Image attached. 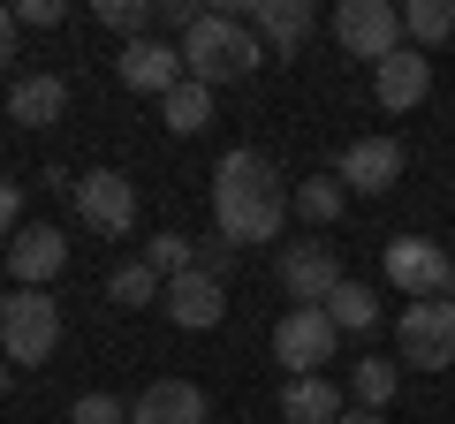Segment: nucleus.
Here are the masks:
<instances>
[{
	"label": "nucleus",
	"instance_id": "obj_19",
	"mask_svg": "<svg viewBox=\"0 0 455 424\" xmlns=\"http://www.w3.org/2000/svg\"><path fill=\"white\" fill-rule=\"evenodd\" d=\"M341 205H349V190H341L334 175H311V182H289V212H296V220H304L311 235H319V228H334V220H341Z\"/></svg>",
	"mask_w": 455,
	"mask_h": 424
},
{
	"label": "nucleus",
	"instance_id": "obj_33",
	"mask_svg": "<svg viewBox=\"0 0 455 424\" xmlns=\"http://www.w3.org/2000/svg\"><path fill=\"white\" fill-rule=\"evenodd\" d=\"M341 424H387V417H372V409H349V417H341Z\"/></svg>",
	"mask_w": 455,
	"mask_h": 424
},
{
	"label": "nucleus",
	"instance_id": "obj_11",
	"mask_svg": "<svg viewBox=\"0 0 455 424\" xmlns=\"http://www.w3.org/2000/svg\"><path fill=\"white\" fill-rule=\"evenodd\" d=\"M334 182L349 197H387L395 182H403V145H395V137H357V145H341Z\"/></svg>",
	"mask_w": 455,
	"mask_h": 424
},
{
	"label": "nucleus",
	"instance_id": "obj_28",
	"mask_svg": "<svg viewBox=\"0 0 455 424\" xmlns=\"http://www.w3.org/2000/svg\"><path fill=\"white\" fill-rule=\"evenodd\" d=\"M197 273H212V280L228 288V273H235V243H220V235H212V243L197 250Z\"/></svg>",
	"mask_w": 455,
	"mask_h": 424
},
{
	"label": "nucleus",
	"instance_id": "obj_37",
	"mask_svg": "<svg viewBox=\"0 0 455 424\" xmlns=\"http://www.w3.org/2000/svg\"><path fill=\"white\" fill-rule=\"evenodd\" d=\"M0 303H8V295H0Z\"/></svg>",
	"mask_w": 455,
	"mask_h": 424
},
{
	"label": "nucleus",
	"instance_id": "obj_2",
	"mask_svg": "<svg viewBox=\"0 0 455 424\" xmlns=\"http://www.w3.org/2000/svg\"><path fill=\"white\" fill-rule=\"evenodd\" d=\"M259 61H266V46H259V31H251L243 16H220V8H205V16L182 31V68H190V83H205V91H220V83H243Z\"/></svg>",
	"mask_w": 455,
	"mask_h": 424
},
{
	"label": "nucleus",
	"instance_id": "obj_25",
	"mask_svg": "<svg viewBox=\"0 0 455 424\" xmlns=\"http://www.w3.org/2000/svg\"><path fill=\"white\" fill-rule=\"evenodd\" d=\"M99 23L137 46V38H152V23H160V0H99Z\"/></svg>",
	"mask_w": 455,
	"mask_h": 424
},
{
	"label": "nucleus",
	"instance_id": "obj_35",
	"mask_svg": "<svg viewBox=\"0 0 455 424\" xmlns=\"http://www.w3.org/2000/svg\"><path fill=\"white\" fill-rule=\"evenodd\" d=\"M440 295H448V303H455V273H448V288H440Z\"/></svg>",
	"mask_w": 455,
	"mask_h": 424
},
{
	"label": "nucleus",
	"instance_id": "obj_10",
	"mask_svg": "<svg viewBox=\"0 0 455 424\" xmlns=\"http://www.w3.org/2000/svg\"><path fill=\"white\" fill-rule=\"evenodd\" d=\"M220 16H243L251 31H259V46H274L281 61H289V53L304 46V38H311L319 8H311V0H228Z\"/></svg>",
	"mask_w": 455,
	"mask_h": 424
},
{
	"label": "nucleus",
	"instance_id": "obj_15",
	"mask_svg": "<svg viewBox=\"0 0 455 424\" xmlns=\"http://www.w3.org/2000/svg\"><path fill=\"white\" fill-rule=\"evenodd\" d=\"M61 265H68V235L61 228H46V220L16 228V243H8V273H16V288H46Z\"/></svg>",
	"mask_w": 455,
	"mask_h": 424
},
{
	"label": "nucleus",
	"instance_id": "obj_30",
	"mask_svg": "<svg viewBox=\"0 0 455 424\" xmlns=\"http://www.w3.org/2000/svg\"><path fill=\"white\" fill-rule=\"evenodd\" d=\"M16 228H23V190H16V182H0V243H8Z\"/></svg>",
	"mask_w": 455,
	"mask_h": 424
},
{
	"label": "nucleus",
	"instance_id": "obj_1",
	"mask_svg": "<svg viewBox=\"0 0 455 424\" xmlns=\"http://www.w3.org/2000/svg\"><path fill=\"white\" fill-rule=\"evenodd\" d=\"M212 228L235 250L274 243V235L289 228V182H281V167L266 160L259 145H235L212 167Z\"/></svg>",
	"mask_w": 455,
	"mask_h": 424
},
{
	"label": "nucleus",
	"instance_id": "obj_23",
	"mask_svg": "<svg viewBox=\"0 0 455 424\" xmlns=\"http://www.w3.org/2000/svg\"><path fill=\"white\" fill-rule=\"evenodd\" d=\"M326 318H334L341 334H364V326H379V295L364 288V280H341V288L326 295Z\"/></svg>",
	"mask_w": 455,
	"mask_h": 424
},
{
	"label": "nucleus",
	"instance_id": "obj_36",
	"mask_svg": "<svg viewBox=\"0 0 455 424\" xmlns=\"http://www.w3.org/2000/svg\"><path fill=\"white\" fill-rule=\"evenodd\" d=\"M448 258H455V235H448Z\"/></svg>",
	"mask_w": 455,
	"mask_h": 424
},
{
	"label": "nucleus",
	"instance_id": "obj_8",
	"mask_svg": "<svg viewBox=\"0 0 455 424\" xmlns=\"http://www.w3.org/2000/svg\"><path fill=\"white\" fill-rule=\"evenodd\" d=\"M448 273H455V258H448V243H433V235H395V243H387V280L410 295V303L440 295Z\"/></svg>",
	"mask_w": 455,
	"mask_h": 424
},
{
	"label": "nucleus",
	"instance_id": "obj_34",
	"mask_svg": "<svg viewBox=\"0 0 455 424\" xmlns=\"http://www.w3.org/2000/svg\"><path fill=\"white\" fill-rule=\"evenodd\" d=\"M0 394H8V357H0Z\"/></svg>",
	"mask_w": 455,
	"mask_h": 424
},
{
	"label": "nucleus",
	"instance_id": "obj_6",
	"mask_svg": "<svg viewBox=\"0 0 455 424\" xmlns=\"http://www.w3.org/2000/svg\"><path fill=\"white\" fill-rule=\"evenodd\" d=\"M334 38L341 53H357V61H387L395 46H403V8H387V0H341L334 8Z\"/></svg>",
	"mask_w": 455,
	"mask_h": 424
},
{
	"label": "nucleus",
	"instance_id": "obj_20",
	"mask_svg": "<svg viewBox=\"0 0 455 424\" xmlns=\"http://www.w3.org/2000/svg\"><path fill=\"white\" fill-rule=\"evenodd\" d=\"M448 38H455V0H410L403 8V46L433 53V46H448Z\"/></svg>",
	"mask_w": 455,
	"mask_h": 424
},
{
	"label": "nucleus",
	"instance_id": "obj_18",
	"mask_svg": "<svg viewBox=\"0 0 455 424\" xmlns=\"http://www.w3.org/2000/svg\"><path fill=\"white\" fill-rule=\"evenodd\" d=\"M281 417L289 424H341L349 409H341V387L326 372H311V379H289L281 387Z\"/></svg>",
	"mask_w": 455,
	"mask_h": 424
},
{
	"label": "nucleus",
	"instance_id": "obj_12",
	"mask_svg": "<svg viewBox=\"0 0 455 424\" xmlns=\"http://www.w3.org/2000/svg\"><path fill=\"white\" fill-rule=\"evenodd\" d=\"M114 76H122V91L167 98L175 83H190V68H182V46H167V38H137V46H122Z\"/></svg>",
	"mask_w": 455,
	"mask_h": 424
},
{
	"label": "nucleus",
	"instance_id": "obj_14",
	"mask_svg": "<svg viewBox=\"0 0 455 424\" xmlns=\"http://www.w3.org/2000/svg\"><path fill=\"white\" fill-rule=\"evenodd\" d=\"M425 91H433V53H418V46H395L387 61L372 68V98L387 106V114L425 106Z\"/></svg>",
	"mask_w": 455,
	"mask_h": 424
},
{
	"label": "nucleus",
	"instance_id": "obj_32",
	"mask_svg": "<svg viewBox=\"0 0 455 424\" xmlns=\"http://www.w3.org/2000/svg\"><path fill=\"white\" fill-rule=\"evenodd\" d=\"M16 31H23V23H16V8H0V68L16 61Z\"/></svg>",
	"mask_w": 455,
	"mask_h": 424
},
{
	"label": "nucleus",
	"instance_id": "obj_7",
	"mask_svg": "<svg viewBox=\"0 0 455 424\" xmlns=\"http://www.w3.org/2000/svg\"><path fill=\"white\" fill-rule=\"evenodd\" d=\"M334 349H341V326L326 318V303L289 310V318L274 326V357L289 364V379H311L319 364H334Z\"/></svg>",
	"mask_w": 455,
	"mask_h": 424
},
{
	"label": "nucleus",
	"instance_id": "obj_31",
	"mask_svg": "<svg viewBox=\"0 0 455 424\" xmlns=\"http://www.w3.org/2000/svg\"><path fill=\"white\" fill-rule=\"evenodd\" d=\"M197 16H205V8H197V0H160V23H167V31H190Z\"/></svg>",
	"mask_w": 455,
	"mask_h": 424
},
{
	"label": "nucleus",
	"instance_id": "obj_21",
	"mask_svg": "<svg viewBox=\"0 0 455 424\" xmlns=\"http://www.w3.org/2000/svg\"><path fill=\"white\" fill-rule=\"evenodd\" d=\"M349 394H357V409L387 417V402L403 394V364H387V357H364L357 372H349Z\"/></svg>",
	"mask_w": 455,
	"mask_h": 424
},
{
	"label": "nucleus",
	"instance_id": "obj_13",
	"mask_svg": "<svg viewBox=\"0 0 455 424\" xmlns=\"http://www.w3.org/2000/svg\"><path fill=\"white\" fill-rule=\"evenodd\" d=\"M160 310H167V318H175L182 334H212V326H220V318H228V288H220V280H212V273H197V265H190V273H175V280H167Z\"/></svg>",
	"mask_w": 455,
	"mask_h": 424
},
{
	"label": "nucleus",
	"instance_id": "obj_24",
	"mask_svg": "<svg viewBox=\"0 0 455 424\" xmlns=\"http://www.w3.org/2000/svg\"><path fill=\"white\" fill-rule=\"evenodd\" d=\"M107 295H114V303H122V310H145V303H160V295H167V280L152 273L145 258H137V265H114V280H107Z\"/></svg>",
	"mask_w": 455,
	"mask_h": 424
},
{
	"label": "nucleus",
	"instance_id": "obj_22",
	"mask_svg": "<svg viewBox=\"0 0 455 424\" xmlns=\"http://www.w3.org/2000/svg\"><path fill=\"white\" fill-rule=\"evenodd\" d=\"M160 122L175 137H197V130H212V91L205 83H175V91L160 98Z\"/></svg>",
	"mask_w": 455,
	"mask_h": 424
},
{
	"label": "nucleus",
	"instance_id": "obj_17",
	"mask_svg": "<svg viewBox=\"0 0 455 424\" xmlns=\"http://www.w3.org/2000/svg\"><path fill=\"white\" fill-rule=\"evenodd\" d=\"M61 114H68V83L53 76V68L16 76V91H8V122H23V130H53Z\"/></svg>",
	"mask_w": 455,
	"mask_h": 424
},
{
	"label": "nucleus",
	"instance_id": "obj_29",
	"mask_svg": "<svg viewBox=\"0 0 455 424\" xmlns=\"http://www.w3.org/2000/svg\"><path fill=\"white\" fill-rule=\"evenodd\" d=\"M61 16H68L61 0H16V23H31V31H53Z\"/></svg>",
	"mask_w": 455,
	"mask_h": 424
},
{
	"label": "nucleus",
	"instance_id": "obj_4",
	"mask_svg": "<svg viewBox=\"0 0 455 424\" xmlns=\"http://www.w3.org/2000/svg\"><path fill=\"white\" fill-rule=\"evenodd\" d=\"M395 364H418V372H448L455 364V303L448 295L403 303V318H395Z\"/></svg>",
	"mask_w": 455,
	"mask_h": 424
},
{
	"label": "nucleus",
	"instance_id": "obj_16",
	"mask_svg": "<svg viewBox=\"0 0 455 424\" xmlns=\"http://www.w3.org/2000/svg\"><path fill=\"white\" fill-rule=\"evenodd\" d=\"M205 417H212V402L197 379H152L130 402V424H205Z\"/></svg>",
	"mask_w": 455,
	"mask_h": 424
},
{
	"label": "nucleus",
	"instance_id": "obj_9",
	"mask_svg": "<svg viewBox=\"0 0 455 424\" xmlns=\"http://www.w3.org/2000/svg\"><path fill=\"white\" fill-rule=\"evenodd\" d=\"M341 280H349V273H341L334 243H319V235H311V243H289V250H281V288H289V310L326 303Z\"/></svg>",
	"mask_w": 455,
	"mask_h": 424
},
{
	"label": "nucleus",
	"instance_id": "obj_27",
	"mask_svg": "<svg viewBox=\"0 0 455 424\" xmlns=\"http://www.w3.org/2000/svg\"><path fill=\"white\" fill-rule=\"evenodd\" d=\"M68 424H130V402H114V394H76Z\"/></svg>",
	"mask_w": 455,
	"mask_h": 424
},
{
	"label": "nucleus",
	"instance_id": "obj_26",
	"mask_svg": "<svg viewBox=\"0 0 455 424\" xmlns=\"http://www.w3.org/2000/svg\"><path fill=\"white\" fill-rule=\"evenodd\" d=\"M145 265H152L160 280H175V273H190V265H197V243L167 228V235H152V243H145Z\"/></svg>",
	"mask_w": 455,
	"mask_h": 424
},
{
	"label": "nucleus",
	"instance_id": "obj_3",
	"mask_svg": "<svg viewBox=\"0 0 455 424\" xmlns=\"http://www.w3.org/2000/svg\"><path fill=\"white\" fill-rule=\"evenodd\" d=\"M53 349H61V303L46 288H16L0 303V357L23 372V364H46Z\"/></svg>",
	"mask_w": 455,
	"mask_h": 424
},
{
	"label": "nucleus",
	"instance_id": "obj_5",
	"mask_svg": "<svg viewBox=\"0 0 455 424\" xmlns=\"http://www.w3.org/2000/svg\"><path fill=\"white\" fill-rule=\"evenodd\" d=\"M76 220L92 235H130L137 228V182L114 175V167H92V175H76Z\"/></svg>",
	"mask_w": 455,
	"mask_h": 424
}]
</instances>
